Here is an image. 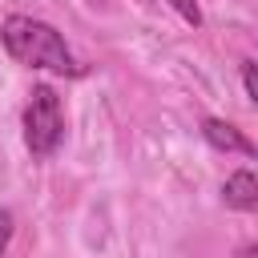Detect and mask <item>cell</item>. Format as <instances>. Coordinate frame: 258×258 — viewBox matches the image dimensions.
Returning a JSON list of instances; mask_svg holds the SVG:
<instances>
[{
  "label": "cell",
  "instance_id": "1",
  "mask_svg": "<svg viewBox=\"0 0 258 258\" xmlns=\"http://www.w3.org/2000/svg\"><path fill=\"white\" fill-rule=\"evenodd\" d=\"M0 40H4V48H8L20 64H28V69H48V73H60V77H81V73H85V69L73 60L64 36H60L52 24H44V20L8 16L4 28H0Z\"/></svg>",
  "mask_w": 258,
  "mask_h": 258
},
{
  "label": "cell",
  "instance_id": "2",
  "mask_svg": "<svg viewBox=\"0 0 258 258\" xmlns=\"http://www.w3.org/2000/svg\"><path fill=\"white\" fill-rule=\"evenodd\" d=\"M24 141H28L32 157H48L64 141V105H60L56 89H48V85L32 89V101L24 109Z\"/></svg>",
  "mask_w": 258,
  "mask_h": 258
},
{
  "label": "cell",
  "instance_id": "3",
  "mask_svg": "<svg viewBox=\"0 0 258 258\" xmlns=\"http://www.w3.org/2000/svg\"><path fill=\"white\" fill-rule=\"evenodd\" d=\"M202 133H206V141L214 145V149H226V153H242V157H254L258 153V145L250 141V137H242L230 121H222V117H206L202 121Z\"/></svg>",
  "mask_w": 258,
  "mask_h": 258
},
{
  "label": "cell",
  "instance_id": "4",
  "mask_svg": "<svg viewBox=\"0 0 258 258\" xmlns=\"http://www.w3.org/2000/svg\"><path fill=\"white\" fill-rule=\"evenodd\" d=\"M222 198H226V206H230V210H242V214L258 210V177H254L250 169L230 173V177H226V185H222Z\"/></svg>",
  "mask_w": 258,
  "mask_h": 258
},
{
  "label": "cell",
  "instance_id": "5",
  "mask_svg": "<svg viewBox=\"0 0 258 258\" xmlns=\"http://www.w3.org/2000/svg\"><path fill=\"white\" fill-rule=\"evenodd\" d=\"M169 4H173V12H177L185 24H194V28L202 24V8H198V0H169Z\"/></svg>",
  "mask_w": 258,
  "mask_h": 258
},
{
  "label": "cell",
  "instance_id": "6",
  "mask_svg": "<svg viewBox=\"0 0 258 258\" xmlns=\"http://www.w3.org/2000/svg\"><path fill=\"white\" fill-rule=\"evenodd\" d=\"M242 85H246V97L258 101V64H254V60L242 64Z\"/></svg>",
  "mask_w": 258,
  "mask_h": 258
},
{
  "label": "cell",
  "instance_id": "7",
  "mask_svg": "<svg viewBox=\"0 0 258 258\" xmlns=\"http://www.w3.org/2000/svg\"><path fill=\"white\" fill-rule=\"evenodd\" d=\"M8 238H12V214L0 210V258H4V250H8Z\"/></svg>",
  "mask_w": 258,
  "mask_h": 258
},
{
  "label": "cell",
  "instance_id": "8",
  "mask_svg": "<svg viewBox=\"0 0 258 258\" xmlns=\"http://www.w3.org/2000/svg\"><path fill=\"white\" fill-rule=\"evenodd\" d=\"M238 258H258V246H242V250H238Z\"/></svg>",
  "mask_w": 258,
  "mask_h": 258
}]
</instances>
